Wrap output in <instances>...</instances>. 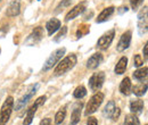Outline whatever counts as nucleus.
Listing matches in <instances>:
<instances>
[{"mask_svg":"<svg viewBox=\"0 0 148 125\" xmlns=\"http://www.w3.org/2000/svg\"><path fill=\"white\" fill-rule=\"evenodd\" d=\"M19 12H21V3H19L18 0H14V1L9 5V7L7 8L6 14H7V16H9V17H15V16L18 15Z\"/></svg>","mask_w":148,"mask_h":125,"instance_id":"f3484780","label":"nucleus"},{"mask_svg":"<svg viewBox=\"0 0 148 125\" xmlns=\"http://www.w3.org/2000/svg\"><path fill=\"white\" fill-rule=\"evenodd\" d=\"M114 12H115V8H114L113 6H110V7L105 8V9L98 15V17H97V19H96V22H97V23H103V22L108 20V19L112 17V15L114 14Z\"/></svg>","mask_w":148,"mask_h":125,"instance_id":"2eb2a0df","label":"nucleus"},{"mask_svg":"<svg viewBox=\"0 0 148 125\" xmlns=\"http://www.w3.org/2000/svg\"><path fill=\"white\" fill-rule=\"evenodd\" d=\"M147 51H148V47H147V43L144 46V57L145 59H147Z\"/></svg>","mask_w":148,"mask_h":125,"instance_id":"f704fd0d","label":"nucleus"},{"mask_svg":"<svg viewBox=\"0 0 148 125\" xmlns=\"http://www.w3.org/2000/svg\"><path fill=\"white\" fill-rule=\"evenodd\" d=\"M147 72H148V68L146 66L143 67V68H139V70H137V71L133 73V77L136 80H138V81H144V80L147 79V75H148Z\"/></svg>","mask_w":148,"mask_h":125,"instance_id":"4be33fe9","label":"nucleus"},{"mask_svg":"<svg viewBox=\"0 0 148 125\" xmlns=\"http://www.w3.org/2000/svg\"><path fill=\"white\" fill-rule=\"evenodd\" d=\"M103 61V55L97 53V54H93L87 61V67L89 70H96Z\"/></svg>","mask_w":148,"mask_h":125,"instance_id":"ddd939ff","label":"nucleus"},{"mask_svg":"<svg viewBox=\"0 0 148 125\" xmlns=\"http://www.w3.org/2000/svg\"><path fill=\"white\" fill-rule=\"evenodd\" d=\"M120 115H121V110H120V108H115V110H114V113H113V115H112V120L113 121H117V118L120 117Z\"/></svg>","mask_w":148,"mask_h":125,"instance_id":"2f4dec72","label":"nucleus"},{"mask_svg":"<svg viewBox=\"0 0 148 125\" xmlns=\"http://www.w3.org/2000/svg\"><path fill=\"white\" fill-rule=\"evenodd\" d=\"M0 53H1V50H0Z\"/></svg>","mask_w":148,"mask_h":125,"instance_id":"e433bc0d","label":"nucleus"},{"mask_svg":"<svg viewBox=\"0 0 148 125\" xmlns=\"http://www.w3.org/2000/svg\"><path fill=\"white\" fill-rule=\"evenodd\" d=\"M143 1H144V0H130V5H131V8H132L133 10L138 9V8H139V6L143 3Z\"/></svg>","mask_w":148,"mask_h":125,"instance_id":"7c9ffc66","label":"nucleus"},{"mask_svg":"<svg viewBox=\"0 0 148 125\" xmlns=\"http://www.w3.org/2000/svg\"><path fill=\"white\" fill-rule=\"evenodd\" d=\"M143 64H144V60L141 58V55H136L133 58V65L136 67H140V66H143Z\"/></svg>","mask_w":148,"mask_h":125,"instance_id":"c756f323","label":"nucleus"},{"mask_svg":"<svg viewBox=\"0 0 148 125\" xmlns=\"http://www.w3.org/2000/svg\"><path fill=\"white\" fill-rule=\"evenodd\" d=\"M131 38H132V32L131 31H127V32H124L122 34V36L120 38V41H119L117 46H116L117 51L122 53V51H124L125 49L129 48L130 43H131Z\"/></svg>","mask_w":148,"mask_h":125,"instance_id":"9b49d317","label":"nucleus"},{"mask_svg":"<svg viewBox=\"0 0 148 125\" xmlns=\"http://www.w3.org/2000/svg\"><path fill=\"white\" fill-rule=\"evenodd\" d=\"M103 100H104V93L96 92L91 97V99L89 100V102L87 104V108L84 110V115L89 116V115L93 114L95 111H97V109L100 107V105L103 104Z\"/></svg>","mask_w":148,"mask_h":125,"instance_id":"7ed1b4c3","label":"nucleus"},{"mask_svg":"<svg viewBox=\"0 0 148 125\" xmlns=\"http://www.w3.org/2000/svg\"><path fill=\"white\" fill-rule=\"evenodd\" d=\"M127 65H128V58L127 57H122L120 60H119V63L116 64V66H115V68H114V72L116 73V74H119V75H121V74H123L125 70H127Z\"/></svg>","mask_w":148,"mask_h":125,"instance_id":"aec40b11","label":"nucleus"},{"mask_svg":"<svg viewBox=\"0 0 148 125\" xmlns=\"http://www.w3.org/2000/svg\"><path fill=\"white\" fill-rule=\"evenodd\" d=\"M115 108H116L115 102H114L113 100L108 101V102H107V105H106L105 108H104V111H103L104 116H105V117H107V118H111L112 115H113V113H114V110H115Z\"/></svg>","mask_w":148,"mask_h":125,"instance_id":"5701e85b","label":"nucleus"},{"mask_svg":"<svg viewBox=\"0 0 148 125\" xmlns=\"http://www.w3.org/2000/svg\"><path fill=\"white\" fill-rule=\"evenodd\" d=\"M65 53H66V49H65V48H59V49L55 50L53 54L49 56V58L46 60V63L43 64L42 71L47 72V71H49V70H51L56 64L59 61V59L65 55Z\"/></svg>","mask_w":148,"mask_h":125,"instance_id":"423d86ee","label":"nucleus"},{"mask_svg":"<svg viewBox=\"0 0 148 125\" xmlns=\"http://www.w3.org/2000/svg\"><path fill=\"white\" fill-rule=\"evenodd\" d=\"M105 82V74L103 72H98V73H93L91 77L89 79V88L91 91H98L103 87Z\"/></svg>","mask_w":148,"mask_h":125,"instance_id":"0eeeda50","label":"nucleus"},{"mask_svg":"<svg viewBox=\"0 0 148 125\" xmlns=\"http://www.w3.org/2000/svg\"><path fill=\"white\" fill-rule=\"evenodd\" d=\"M90 32V26L87 25V24H81L76 31V38L80 39V38H83L84 36H87L88 33Z\"/></svg>","mask_w":148,"mask_h":125,"instance_id":"393cba45","label":"nucleus"},{"mask_svg":"<svg viewBox=\"0 0 148 125\" xmlns=\"http://www.w3.org/2000/svg\"><path fill=\"white\" fill-rule=\"evenodd\" d=\"M0 125H2V124H1V120H0Z\"/></svg>","mask_w":148,"mask_h":125,"instance_id":"c9c22d12","label":"nucleus"},{"mask_svg":"<svg viewBox=\"0 0 148 125\" xmlns=\"http://www.w3.org/2000/svg\"><path fill=\"white\" fill-rule=\"evenodd\" d=\"M0 1H1V0H0Z\"/></svg>","mask_w":148,"mask_h":125,"instance_id":"58836bf2","label":"nucleus"},{"mask_svg":"<svg viewBox=\"0 0 148 125\" xmlns=\"http://www.w3.org/2000/svg\"><path fill=\"white\" fill-rule=\"evenodd\" d=\"M124 125H140V123H139V120H138L137 115H134V114H129V115L125 116Z\"/></svg>","mask_w":148,"mask_h":125,"instance_id":"a878e982","label":"nucleus"},{"mask_svg":"<svg viewBox=\"0 0 148 125\" xmlns=\"http://www.w3.org/2000/svg\"><path fill=\"white\" fill-rule=\"evenodd\" d=\"M144 101L143 100H133L131 101L130 104V109L132 111V114L134 115H138V114H141L143 113V109H144Z\"/></svg>","mask_w":148,"mask_h":125,"instance_id":"6ab92c4d","label":"nucleus"},{"mask_svg":"<svg viewBox=\"0 0 148 125\" xmlns=\"http://www.w3.org/2000/svg\"><path fill=\"white\" fill-rule=\"evenodd\" d=\"M86 94H87V90H86V88L83 85L77 87L73 92L74 98H76V99H82L83 97H86Z\"/></svg>","mask_w":148,"mask_h":125,"instance_id":"bb28decb","label":"nucleus"},{"mask_svg":"<svg viewBox=\"0 0 148 125\" xmlns=\"http://www.w3.org/2000/svg\"><path fill=\"white\" fill-rule=\"evenodd\" d=\"M81 109H82V102H76L73 107L72 116H71V125H76L81 120Z\"/></svg>","mask_w":148,"mask_h":125,"instance_id":"4468645a","label":"nucleus"},{"mask_svg":"<svg viewBox=\"0 0 148 125\" xmlns=\"http://www.w3.org/2000/svg\"><path fill=\"white\" fill-rule=\"evenodd\" d=\"M72 1H73V0H62V2H60V3L57 6V8H56V13L63 10L65 7H69V6L72 3Z\"/></svg>","mask_w":148,"mask_h":125,"instance_id":"cd10ccee","label":"nucleus"},{"mask_svg":"<svg viewBox=\"0 0 148 125\" xmlns=\"http://www.w3.org/2000/svg\"><path fill=\"white\" fill-rule=\"evenodd\" d=\"M46 100H47V97H46V96H41L40 98H38L37 100H36V102H34V104L30 107V109L27 110L26 116H25V118H24V121H23V125H30L32 123L33 117H34V115H36V113H37L38 108L43 106V104L46 102Z\"/></svg>","mask_w":148,"mask_h":125,"instance_id":"39448f33","label":"nucleus"},{"mask_svg":"<svg viewBox=\"0 0 148 125\" xmlns=\"http://www.w3.org/2000/svg\"><path fill=\"white\" fill-rule=\"evenodd\" d=\"M39 125H51V120L50 118H43Z\"/></svg>","mask_w":148,"mask_h":125,"instance_id":"72a5a7b5","label":"nucleus"},{"mask_svg":"<svg viewBox=\"0 0 148 125\" xmlns=\"http://www.w3.org/2000/svg\"><path fill=\"white\" fill-rule=\"evenodd\" d=\"M42 38H43V30H42L41 26H38L32 31V33L26 39V44L27 46H34L38 42L41 41Z\"/></svg>","mask_w":148,"mask_h":125,"instance_id":"9d476101","label":"nucleus"},{"mask_svg":"<svg viewBox=\"0 0 148 125\" xmlns=\"http://www.w3.org/2000/svg\"><path fill=\"white\" fill-rule=\"evenodd\" d=\"M65 117H66V109H65V107H63V108H60V109H59V110L56 113V115H55V124L56 125L62 124V123L64 122Z\"/></svg>","mask_w":148,"mask_h":125,"instance_id":"b1692460","label":"nucleus"},{"mask_svg":"<svg viewBox=\"0 0 148 125\" xmlns=\"http://www.w3.org/2000/svg\"><path fill=\"white\" fill-rule=\"evenodd\" d=\"M66 33H67V26H63L62 30H60V32L58 33V36L55 38L56 42H59L60 40H63L65 38V36H66Z\"/></svg>","mask_w":148,"mask_h":125,"instance_id":"c85d7f7f","label":"nucleus"},{"mask_svg":"<svg viewBox=\"0 0 148 125\" xmlns=\"http://www.w3.org/2000/svg\"><path fill=\"white\" fill-rule=\"evenodd\" d=\"M77 61V58L74 54H71L69 56H66L64 59H62V61L57 63V66H56L54 74L55 76H60V75H64L65 73H67L69 71H71L75 66Z\"/></svg>","mask_w":148,"mask_h":125,"instance_id":"f257e3e1","label":"nucleus"},{"mask_svg":"<svg viewBox=\"0 0 148 125\" xmlns=\"http://www.w3.org/2000/svg\"><path fill=\"white\" fill-rule=\"evenodd\" d=\"M87 125H98L96 117H89L88 121H87Z\"/></svg>","mask_w":148,"mask_h":125,"instance_id":"473e14b6","label":"nucleus"},{"mask_svg":"<svg viewBox=\"0 0 148 125\" xmlns=\"http://www.w3.org/2000/svg\"><path fill=\"white\" fill-rule=\"evenodd\" d=\"M147 7L138 16V33L139 36H145L147 33Z\"/></svg>","mask_w":148,"mask_h":125,"instance_id":"1a4fd4ad","label":"nucleus"},{"mask_svg":"<svg viewBox=\"0 0 148 125\" xmlns=\"http://www.w3.org/2000/svg\"><path fill=\"white\" fill-rule=\"evenodd\" d=\"M86 6H87V3H86V2H81V3L76 5L74 8H72V9L66 14V16H65V20H66V22H70V20L74 19L76 16H79L81 13H83V12L86 10Z\"/></svg>","mask_w":148,"mask_h":125,"instance_id":"f8f14e48","label":"nucleus"},{"mask_svg":"<svg viewBox=\"0 0 148 125\" xmlns=\"http://www.w3.org/2000/svg\"><path fill=\"white\" fill-rule=\"evenodd\" d=\"M60 27V20L57 19V18H51L47 22L46 24V29H47V32H48V36H53L56 31Z\"/></svg>","mask_w":148,"mask_h":125,"instance_id":"dca6fc26","label":"nucleus"},{"mask_svg":"<svg viewBox=\"0 0 148 125\" xmlns=\"http://www.w3.org/2000/svg\"><path fill=\"white\" fill-rule=\"evenodd\" d=\"M38 89H39V84L36 83V84H32L30 85L27 90L25 91V93L19 98L18 100L16 101V105H15V110H21L22 108L25 107V105L31 100V98L37 93Z\"/></svg>","mask_w":148,"mask_h":125,"instance_id":"f03ea898","label":"nucleus"},{"mask_svg":"<svg viewBox=\"0 0 148 125\" xmlns=\"http://www.w3.org/2000/svg\"><path fill=\"white\" fill-rule=\"evenodd\" d=\"M114 36H115V30H114V29L107 31L105 34H103V36H100V39L98 40V42H97V48H98V49H101V50L107 49V48L111 46L113 40H114Z\"/></svg>","mask_w":148,"mask_h":125,"instance_id":"6e6552de","label":"nucleus"},{"mask_svg":"<svg viewBox=\"0 0 148 125\" xmlns=\"http://www.w3.org/2000/svg\"><path fill=\"white\" fill-rule=\"evenodd\" d=\"M145 125H147V124H145Z\"/></svg>","mask_w":148,"mask_h":125,"instance_id":"4c0bfd02","label":"nucleus"},{"mask_svg":"<svg viewBox=\"0 0 148 125\" xmlns=\"http://www.w3.org/2000/svg\"><path fill=\"white\" fill-rule=\"evenodd\" d=\"M131 89H132V85H131V81H130L129 77H124L120 84V92L124 96H129L131 93Z\"/></svg>","mask_w":148,"mask_h":125,"instance_id":"a211bd4d","label":"nucleus"},{"mask_svg":"<svg viewBox=\"0 0 148 125\" xmlns=\"http://www.w3.org/2000/svg\"><path fill=\"white\" fill-rule=\"evenodd\" d=\"M131 92H133L137 97H141L147 92V83H139L134 85L133 89H131Z\"/></svg>","mask_w":148,"mask_h":125,"instance_id":"412c9836","label":"nucleus"},{"mask_svg":"<svg viewBox=\"0 0 148 125\" xmlns=\"http://www.w3.org/2000/svg\"><path fill=\"white\" fill-rule=\"evenodd\" d=\"M13 108H14V98L12 96H9L5 100V102L1 107V111H0V120H1V124L2 125H6V123L9 121Z\"/></svg>","mask_w":148,"mask_h":125,"instance_id":"20e7f679","label":"nucleus"}]
</instances>
